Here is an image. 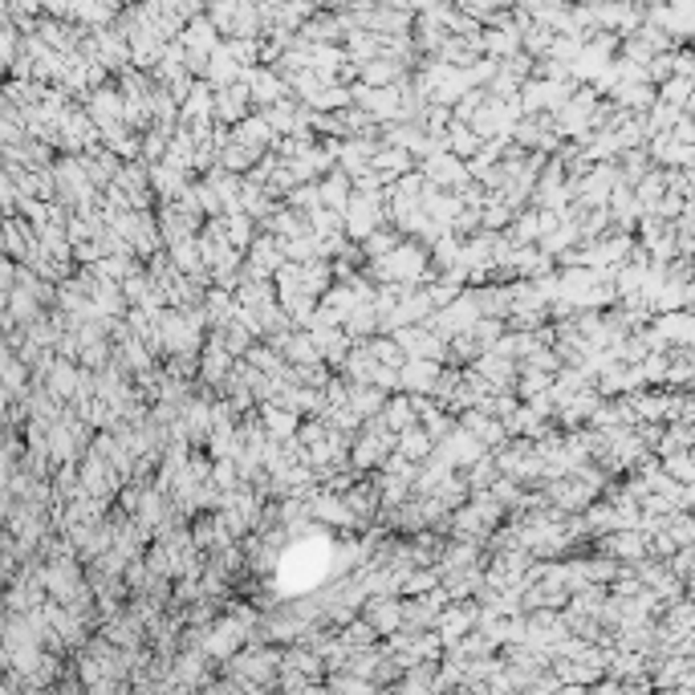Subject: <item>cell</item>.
<instances>
[{
  "label": "cell",
  "mask_w": 695,
  "mask_h": 695,
  "mask_svg": "<svg viewBox=\"0 0 695 695\" xmlns=\"http://www.w3.org/2000/svg\"><path fill=\"white\" fill-rule=\"evenodd\" d=\"M480 301H476V289L468 285V289L460 293V297L452 301V305H439L427 318V326L435 329V334H444V338H455V334H463V329H472L476 321H480Z\"/></svg>",
  "instance_id": "obj_1"
},
{
  "label": "cell",
  "mask_w": 695,
  "mask_h": 695,
  "mask_svg": "<svg viewBox=\"0 0 695 695\" xmlns=\"http://www.w3.org/2000/svg\"><path fill=\"white\" fill-rule=\"evenodd\" d=\"M386 220H391V212H386V195L354 192V200H350V208H346V236L362 244L370 232H378Z\"/></svg>",
  "instance_id": "obj_2"
},
{
  "label": "cell",
  "mask_w": 695,
  "mask_h": 695,
  "mask_svg": "<svg viewBox=\"0 0 695 695\" xmlns=\"http://www.w3.org/2000/svg\"><path fill=\"white\" fill-rule=\"evenodd\" d=\"M419 171H423L435 187H444V192H463V187L472 184V167H468V159H460L455 151H435L431 159H423Z\"/></svg>",
  "instance_id": "obj_3"
},
{
  "label": "cell",
  "mask_w": 695,
  "mask_h": 695,
  "mask_svg": "<svg viewBox=\"0 0 695 695\" xmlns=\"http://www.w3.org/2000/svg\"><path fill=\"white\" fill-rule=\"evenodd\" d=\"M232 367H236V354H232L228 346L220 342V334H208V342H203V350H200V383H203V391H220V383L232 375Z\"/></svg>",
  "instance_id": "obj_4"
},
{
  "label": "cell",
  "mask_w": 695,
  "mask_h": 695,
  "mask_svg": "<svg viewBox=\"0 0 695 695\" xmlns=\"http://www.w3.org/2000/svg\"><path fill=\"white\" fill-rule=\"evenodd\" d=\"M289 261L285 257V241L277 232H261L249 244V261H244V277H277V269Z\"/></svg>",
  "instance_id": "obj_5"
},
{
  "label": "cell",
  "mask_w": 695,
  "mask_h": 695,
  "mask_svg": "<svg viewBox=\"0 0 695 695\" xmlns=\"http://www.w3.org/2000/svg\"><path fill=\"white\" fill-rule=\"evenodd\" d=\"M476 627H480V598H463V602H455V606H444V614H439V622H435V630H439V638H444V647H455V643Z\"/></svg>",
  "instance_id": "obj_6"
},
{
  "label": "cell",
  "mask_w": 695,
  "mask_h": 695,
  "mask_svg": "<svg viewBox=\"0 0 695 695\" xmlns=\"http://www.w3.org/2000/svg\"><path fill=\"white\" fill-rule=\"evenodd\" d=\"M309 517L318 525H338V529H358V517L354 509L346 504L342 493H329V488H318L313 501H309Z\"/></svg>",
  "instance_id": "obj_7"
},
{
  "label": "cell",
  "mask_w": 695,
  "mask_h": 695,
  "mask_svg": "<svg viewBox=\"0 0 695 695\" xmlns=\"http://www.w3.org/2000/svg\"><path fill=\"white\" fill-rule=\"evenodd\" d=\"M439 447L447 452V460L455 463V468H472L480 455H488V447H484V439L480 435H472L468 427H460V419H455V427L439 439Z\"/></svg>",
  "instance_id": "obj_8"
},
{
  "label": "cell",
  "mask_w": 695,
  "mask_h": 695,
  "mask_svg": "<svg viewBox=\"0 0 695 695\" xmlns=\"http://www.w3.org/2000/svg\"><path fill=\"white\" fill-rule=\"evenodd\" d=\"M399 375H403L407 395H435V386L444 378V362H435V358H407Z\"/></svg>",
  "instance_id": "obj_9"
},
{
  "label": "cell",
  "mask_w": 695,
  "mask_h": 695,
  "mask_svg": "<svg viewBox=\"0 0 695 695\" xmlns=\"http://www.w3.org/2000/svg\"><path fill=\"white\" fill-rule=\"evenodd\" d=\"M86 110H90V118L102 126V135H107L110 126H122L126 122V98H122V90L98 86L94 94L86 98Z\"/></svg>",
  "instance_id": "obj_10"
},
{
  "label": "cell",
  "mask_w": 695,
  "mask_h": 695,
  "mask_svg": "<svg viewBox=\"0 0 695 695\" xmlns=\"http://www.w3.org/2000/svg\"><path fill=\"white\" fill-rule=\"evenodd\" d=\"M362 610H367V618L375 622V630L383 638L403 630V598H399V594H370V598L362 602Z\"/></svg>",
  "instance_id": "obj_11"
},
{
  "label": "cell",
  "mask_w": 695,
  "mask_h": 695,
  "mask_svg": "<svg viewBox=\"0 0 695 695\" xmlns=\"http://www.w3.org/2000/svg\"><path fill=\"white\" fill-rule=\"evenodd\" d=\"M249 107H257L249 82H236V86L216 90V122H224V126L244 122V118H249Z\"/></svg>",
  "instance_id": "obj_12"
},
{
  "label": "cell",
  "mask_w": 695,
  "mask_h": 695,
  "mask_svg": "<svg viewBox=\"0 0 695 695\" xmlns=\"http://www.w3.org/2000/svg\"><path fill=\"white\" fill-rule=\"evenodd\" d=\"M244 82H249V90H252V102L257 107H272V102H280V98L289 94V77H277L269 66H252V69H244Z\"/></svg>",
  "instance_id": "obj_13"
},
{
  "label": "cell",
  "mask_w": 695,
  "mask_h": 695,
  "mask_svg": "<svg viewBox=\"0 0 695 695\" xmlns=\"http://www.w3.org/2000/svg\"><path fill=\"white\" fill-rule=\"evenodd\" d=\"M102 635H107L110 643H118V647H146V622L130 606H126L122 614L107 618V622H102Z\"/></svg>",
  "instance_id": "obj_14"
},
{
  "label": "cell",
  "mask_w": 695,
  "mask_h": 695,
  "mask_svg": "<svg viewBox=\"0 0 695 695\" xmlns=\"http://www.w3.org/2000/svg\"><path fill=\"white\" fill-rule=\"evenodd\" d=\"M187 171H179V167H171L163 159V163H151V192H154V200L163 203V200H179V195L187 192Z\"/></svg>",
  "instance_id": "obj_15"
},
{
  "label": "cell",
  "mask_w": 695,
  "mask_h": 695,
  "mask_svg": "<svg viewBox=\"0 0 695 695\" xmlns=\"http://www.w3.org/2000/svg\"><path fill=\"white\" fill-rule=\"evenodd\" d=\"M370 167H375V171H383L386 184H395L399 175L415 171V154L407 151V146H391V143H383V146L375 151V159H370Z\"/></svg>",
  "instance_id": "obj_16"
},
{
  "label": "cell",
  "mask_w": 695,
  "mask_h": 695,
  "mask_svg": "<svg viewBox=\"0 0 695 695\" xmlns=\"http://www.w3.org/2000/svg\"><path fill=\"white\" fill-rule=\"evenodd\" d=\"M208 82H212L216 90H224V86H236V82H244V66L236 58H232V49L224 45H216V53H212V61H208Z\"/></svg>",
  "instance_id": "obj_17"
},
{
  "label": "cell",
  "mask_w": 695,
  "mask_h": 695,
  "mask_svg": "<svg viewBox=\"0 0 695 695\" xmlns=\"http://www.w3.org/2000/svg\"><path fill=\"white\" fill-rule=\"evenodd\" d=\"M45 386L61 399V403H74L77 386H82V362H74V358H58V367L49 370Z\"/></svg>",
  "instance_id": "obj_18"
},
{
  "label": "cell",
  "mask_w": 695,
  "mask_h": 695,
  "mask_svg": "<svg viewBox=\"0 0 695 695\" xmlns=\"http://www.w3.org/2000/svg\"><path fill=\"white\" fill-rule=\"evenodd\" d=\"M184 41H187V49L192 53H203V58H212L216 53V45H220V29H216V20L212 17H192L184 25Z\"/></svg>",
  "instance_id": "obj_19"
},
{
  "label": "cell",
  "mask_w": 695,
  "mask_h": 695,
  "mask_svg": "<svg viewBox=\"0 0 695 695\" xmlns=\"http://www.w3.org/2000/svg\"><path fill=\"white\" fill-rule=\"evenodd\" d=\"M321 200H326V208H334V212H346L350 200H354V175L334 167V171L321 179Z\"/></svg>",
  "instance_id": "obj_20"
},
{
  "label": "cell",
  "mask_w": 695,
  "mask_h": 695,
  "mask_svg": "<svg viewBox=\"0 0 695 695\" xmlns=\"http://www.w3.org/2000/svg\"><path fill=\"white\" fill-rule=\"evenodd\" d=\"M261 423L269 427L272 439H293L301 431V415L280 403H261Z\"/></svg>",
  "instance_id": "obj_21"
},
{
  "label": "cell",
  "mask_w": 695,
  "mask_h": 695,
  "mask_svg": "<svg viewBox=\"0 0 695 695\" xmlns=\"http://www.w3.org/2000/svg\"><path fill=\"white\" fill-rule=\"evenodd\" d=\"M386 399H391V391H383L378 383H350V407H354L362 419L383 415Z\"/></svg>",
  "instance_id": "obj_22"
},
{
  "label": "cell",
  "mask_w": 695,
  "mask_h": 695,
  "mask_svg": "<svg viewBox=\"0 0 695 695\" xmlns=\"http://www.w3.org/2000/svg\"><path fill=\"white\" fill-rule=\"evenodd\" d=\"M41 305H45V301H41L33 289H20V285L4 293V313H12L20 326H29V321L45 318V309H41Z\"/></svg>",
  "instance_id": "obj_23"
},
{
  "label": "cell",
  "mask_w": 695,
  "mask_h": 695,
  "mask_svg": "<svg viewBox=\"0 0 695 695\" xmlns=\"http://www.w3.org/2000/svg\"><path fill=\"white\" fill-rule=\"evenodd\" d=\"M203 305H208V318H212V329L216 326H228V321H236V313H241V297L232 289H208V297H203Z\"/></svg>",
  "instance_id": "obj_24"
},
{
  "label": "cell",
  "mask_w": 695,
  "mask_h": 695,
  "mask_svg": "<svg viewBox=\"0 0 695 695\" xmlns=\"http://www.w3.org/2000/svg\"><path fill=\"white\" fill-rule=\"evenodd\" d=\"M395 452H403L407 460L423 463L427 455L435 452V439H431V431H427L423 423H415V427H407V431H399V447H395Z\"/></svg>",
  "instance_id": "obj_25"
},
{
  "label": "cell",
  "mask_w": 695,
  "mask_h": 695,
  "mask_svg": "<svg viewBox=\"0 0 695 695\" xmlns=\"http://www.w3.org/2000/svg\"><path fill=\"white\" fill-rule=\"evenodd\" d=\"M362 82H367V86H399V82H407V69L399 66L395 58H375V61H367V66H362Z\"/></svg>",
  "instance_id": "obj_26"
},
{
  "label": "cell",
  "mask_w": 695,
  "mask_h": 695,
  "mask_svg": "<svg viewBox=\"0 0 695 695\" xmlns=\"http://www.w3.org/2000/svg\"><path fill=\"white\" fill-rule=\"evenodd\" d=\"M342 370H346L350 383H375V370H378V358L370 354L367 342H354V350H350V358L342 362Z\"/></svg>",
  "instance_id": "obj_27"
},
{
  "label": "cell",
  "mask_w": 695,
  "mask_h": 695,
  "mask_svg": "<svg viewBox=\"0 0 695 695\" xmlns=\"http://www.w3.org/2000/svg\"><path fill=\"white\" fill-rule=\"evenodd\" d=\"M484 146V135H476L472 122H452L447 126V151H455L460 159H476Z\"/></svg>",
  "instance_id": "obj_28"
},
{
  "label": "cell",
  "mask_w": 695,
  "mask_h": 695,
  "mask_svg": "<svg viewBox=\"0 0 695 695\" xmlns=\"http://www.w3.org/2000/svg\"><path fill=\"white\" fill-rule=\"evenodd\" d=\"M383 419H386V427H391V431H407V427H415V423H419L415 399H411V395H395V399H386Z\"/></svg>",
  "instance_id": "obj_29"
},
{
  "label": "cell",
  "mask_w": 695,
  "mask_h": 695,
  "mask_svg": "<svg viewBox=\"0 0 695 695\" xmlns=\"http://www.w3.org/2000/svg\"><path fill=\"white\" fill-rule=\"evenodd\" d=\"M435 586H444V573L435 570V565H411L403 578V598H423Z\"/></svg>",
  "instance_id": "obj_30"
},
{
  "label": "cell",
  "mask_w": 695,
  "mask_h": 695,
  "mask_svg": "<svg viewBox=\"0 0 695 695\" xmlns=\"http://www.w3.org/2000/svg\"><path fill=\"white\" fill-rule=\"evenodd\" d=\"M309 232H313L318 241L346 236V212H334V208H318V212H309Z\"/></svg>",
  "instance_id": "obj_31"
},
{
  "label": "cell",
  "mask_w": 695,
  "mask_h": 695,
  "mask_svg": "<svg viewBox=\"0 0 695 695\" xmlns=\"http://www.w3.org/2000/svg\"><path fill=\"white\" fill-rule=\"evenodd\" d=\"M224 228H228V241L236 244L241 252H249V244L261 236L257 232V220H252L249 212H232V216H224Z\"/></svg>",
  "instance_id": "obj_32"
},
{
  "label": "cell",
  "mask_w": 695,
  "mask_h": 695,
  "mask_svg": "<svg viewBox=\"0 0 695 695\" xmlns=\"http://www.w3.org/2000/svg\"><path fill=\"white\" fill-rule=\"evenodd\" d=\"M175 130H179V126H175ZM175 130H171V126H146V130H143V159H146V163H163Z\"/></svg>",
  "instance_id": "obj_33"
},
{
  "label": "cell",
  "mask_w": 695,
  "mask_h": 695,
  "mask_svg": "<svg viewBox=\"0 0 695 695\" xmlns=\"http://www.w3.org/2000/svg\"><path fill=\"white\" fill-rule=\"evenodd\" d=\"M399 244H403V232L391 224V228L370 232L367 241H362V252H367V261H378V257H386V252H395Z\"/></svg>",
  "instance_id": "obj_34"
},
{
  "label": "cell",
  "mask_w": 695,
  "mask_h": 695,
  "mask_svg": "<svg viewBox=\"0 0 695 695\" xmlns=\"http://www.w3.org/2000/svg\"><path fill=\"white\" fill-rule=\"evenodd\" d=\"M285 257L305 265V261H318V257H326V252H321V241L313 236V232H301V236H289V241H285Z\"/></svg>",
  "instance_id": "obj_35"
},
{
  "label": "cell",
  "mask_w": 695,
  "mask_h": 695,
  "mask_svg": "<svg viewBox=\"0 0 695 695\" xmlns=\"http://www.w3.org/2000/svg\"><path fill=\"white\" fill-rule=\"evenodd\" d=\"M468 472V484H472V493H480V488H493L496 476H501V468H496V455H480V460L472 463V468H463Z\"/></svg>",
  "instance_id": "obj_36"
},
{
  "label": "cell",
  "mask_w": 695,
  "mask_h": 695,
  "mask_svg": "<svg viewBox=\"0 0 695 695\" xmlns=\"http://www.w3.org/2000/svg\"><path fill=\"white\" fill-rule=\"evenodd\" d=\"M285 203H293V208L305 212V216L318 212V208H326V200H321V184H313V179H309V184H297L289 195H285Z\"/></svg>",
  "instance_id": "obj_37"
},
{
  "label": "cell",
  "mask_w": 695,
  "mask_h": 695,
  "mask_svg": "<svg viewBox=\"0 0 695 695\" xmlns=\"http://www.w3.org/2000/svg\"><path fill=\"white\" fill-rule=\"evenodd\" d=\"M472 334H476V342L484 346V354H488V350H493L496 342L509 334V318H488V313H484V318L472 326Z\"/></svg>",
  "instance_id": "obj_38"
},
{
  "label": "cell",
  "mask_w": 695,
  "mask_h": 695,
  "mask_svg": "<svg viewBox=\"0 0 695 695\" xmlns=\"http://www.w3.org/2000/svg\"><path fill=\"white\" fill-rule=\"evenodd\" d=\"M549 386H553L549 370L521 367V378H517V395H521V399H533V395H541V391H549Z\"/></svg>",
  "instance_id": "obj_39"
},
{
  "label": "cell",
  "mask_w": 695,
  "mask_h": 695,
  "mask_svg": "<svg viewBox=\"0 0 695 695\" xmlns=\"http://www.w3.org/2000/svg\"><path fill=\"white\" fill-rule=\"evenodd\" d=\"M517 244H537L541 241V212H517L512 220V232H509Z\"/></svg>",
  "instance_id": "obj_40"
},
{
  "label": "cell",
  "mask_w": 695,
  "mask_h": 695,
  "mask_svg": "<svg viewBox=\"0 0 695 695\" xmlns=\"http://www.w3.org/2000/svg\"><path fill=\"white\" fill-rule=\"evenodd\" d=\"M329 687H334V691H375L378 679L354 675V671H350V675H334V679H329Z\"/></svg>",
  "instance_id": "obj_41"
},
{
  "label": "cell",
  "mask_w": 695,
  "mask_h": 695,
  "mask_svg": "<svg viewBox=\"0 0 695 695\" xmlns=\"http://www.w3.org/2000/svg\"><path fill=\"white\" fill-rule=\"evenodd\" d=\"M525 49H529V53H545V49H553L549 25H529V29H525Z\"/></svg>",
  "instance_id": "obj_42"
},
{
  "label": "cell",
  "mask_w": 695,
  "mask_h": 695,
  "mask_svg": "<svg viewBox=\"0 0 695 695\" xmlns=\"http://www.w3.org/2000/svg\"><path fill=\"white\" fill-rule=\"evenodd\" d=\"M553 58H561V61H570V58H578V41H570V37H561V41H553V49H549Z\"/></svg>",
  "instance_id": "obj_43"
},
{
  "label": "cell",
  "mask_w": 695,
  "mask_h": 695,
  "mask_svg": "<svg viewBox=\"0 0 695 695\" xmlns=\"http://www.w3.org/2000/svg\"><path fill=\"white\" fill-rule=\"evenodd\" d=\"M403 4H407V9H419V12L431 9V0H403Z\"/></svg>",
  "instance_id": "obj_44"
},
{
  "label": "cell",
  "mask_w": 695,
  "mask_h": 695,
  "mask_svg": "<svg viewBox=\"0 0 695 695\" xmlns=\"http://www.w3.org/2000/svg\"><path fill=\"white\" fill-rule=\"evenodd\" d=\"M525 4H529V0H525Z\"/></svg>",
  "instance_id": "obj_45"
}]
</instances>
